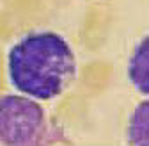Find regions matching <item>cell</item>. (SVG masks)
<instances>
[{"mask_svg":"<svg viewBox=\"0 0 149 146\" xmlns=\"http://www.w3.org/2000/svg\"><path fill=\"white\" fill-rule=\"evenodd\" d=\"M6 73L16 93L39 102H53L74 84L78 61L62 34L34 30L22 36L9 48Z\"/></svg>","mask_w":149,"mask_h":146,"instance_id":"cell-1","label":"cell"},{"mask_svg":"<svg viewBox=\"0 0 149 146\" xmlns=\"http://www.w3.org/2000/svg\"><path fill=\"white\" fill-rule=\"evenodd\" d=\"M57 132L43 107V102L22 93L0 96V144L4 146H36L61 142Z\"/></svg>","mask_w":149,"mask_h":146,"instance_id":"cell-2","label":"cell"},{"mask_svg":"<svg viewBox=\"0 0 149 146\" xmlns=\"http://www.w3.org/2000/svg\"><path fill=\"white\" fill-rule=\"evenodd\" d=\"M128 80L137 93L149 96V34L137 43L128 61Z\"/></svg>","mask_w":149,"mask_h":146,"instance_id":"cell-3","label":"cell"},{"mask_svg":"<svg viewBox=\"0 0 149 146\" xmlns=\"http://www.w3.org/2000/svg\"><path fill=\"white\" fill-rule=\"evenodd\" d=\"M126 142L149 146V96L135 105L126 125Z\"/></svg>","mask_w":149,"mask_h":146,"instance_id":"cell-4","label":"cell"}]
</instances>
